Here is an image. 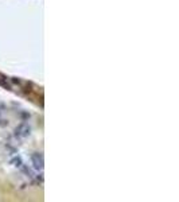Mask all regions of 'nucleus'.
<instances>
[{
    "label": "nucleus",
    "instance_id": "f257e3e1",
    "mask_svg": "<svg viewBox=\"0 0 179 202\" xmlns=\"http://www.w3.org/2000/svg\"><path fill=\"white\" fill-rule=\"evenodd\" d=\"M31 162H32V166L35 170H42L43 166H45V160H43V155L42 154H32L31 156Z\"/></svg>",
    "mask_w": 179,
    "mask_h": 202
},
{
    "label": "nucleus",
    "instance_id": "f03ea898",
    "mask_svg": "<svg viewBox=\"0 0 179 202\" xmlns=\"http://www.w3.org/2000/svg\"><path fill=\"white\" fill-rule=\"evenodd\" d=\"M30 132H31V127L26 123L20 124V125L16 127V129H15V135L18 137H27L30 135Z\"/></svg>",
    "mask_w": 179,
    "mask_h": 202
},
{
    "label": "nucleus",
    "instance_id": "7ed1b4c3",
    "mask_svg": "<svg viewBox=\"0 0 179 202\" xmlns=\"http://www.w3.org/2000/svg\"><path fill=\"white\" fill-rule=\"evenodd\" d=\"M11 163L13 164V166H20V164H22V160H20V158H15Z\"/></svg>",
    "mask_w": 179,
    "mask_h": 202
}]
</instances>
